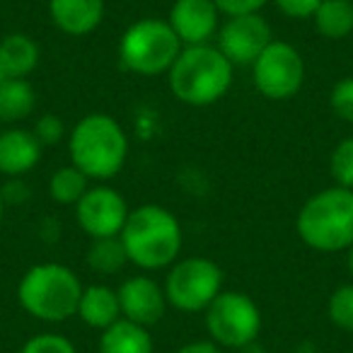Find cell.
I'll return each instance as SVG.
<instances>
[{"label":"cell","instance_id":"obj_3","mask_svg":"<svg viewBox=\"0 0 353 353\" xmlns=\"http://www.w3.org/2000/svg\"><path fill=\"white\" fill-rule=\"evenodd\" d=\"M232 70V63L218 51L216 44L184 46L167 70V85L182 104L211 107L228 94Z\"/></svg>","mask_w":353,"mask_h":353},{"label":"cell","instance_id":"obj_30","mask_svg":"<svg viewBox=\"0 0 353 353\" xmlns=\"http://www.w3.org/2000/svg\"><path fill=\"white\" fill-rule=\"evenodd\" d=\"M0 194H3V201L6 203H25L30 201L32 189L22 182V176H10V182L0 189Z\"/></svg>","mask_w":353,"mask_h":353},{"label":"cell","instance_id":"obj_21","mask_svg":"<svg viewBox=\"0 0 353 353\" xmlns=\"http://www.w3.org/2000/svg\"><path fill=\"white\" fill-rule=\"evenodd\" d=\"M128 264V254L123 250L121 237H99L92 240L88 250V266L94 274L102 276H114Z\"/></svg>","mask_w":353,"mask_h":353},{"label":"cell","instance_id":"obj_7","mask_svg":"<svg viewBox=\"0 0 353 353\" xmlns=\"http://www.w3.org/2000/svg\"><path fill=\"white\" fill-rule=\"evenodd\" d=\"M162 288L167 303L179 312H203L223 290V269L206 256L176 259Z\"/></svg>","mask_w":353,"mask_h":353},{"label":"cell","instance_id":"obj_1","mask_svg":"<svg viewBox=\"0 0 353 353\" xmlns=\"http://www.w3.org/2000/svg\"><path fill=\"white\" fill-rule=\"evenodd\" d=\"M119 237L128 254V264L143 271L170 269L179 259L184 242L176 216L157 203L133 208Z\"/></svg>","mask_w":353,"mask_h":353},{"label":"cell","instance_id":"obj_27","mask_svg":"<svg viewBox=\"0 0 353 353\" xmlns=\"http://www.w3.org/2000/svg\"><path fill=\"white\" fill-rule=\"evenodd\" d=\"M32 133H34L37 141L44 148L59 145L63 138H68L65 136V123L61 121V117H56V114H41L34 121V126H32Z\"/></svg>","mask_w":353,"mask_h":353},{"label":"cell","instance_id":"obj_15","mask_svg":"<svg viewBox=\"0 0 353 353\" xmlns=\"http://www.w3.org/2000/svg\"><path fill=\"white\" fill-rule=\"evenodd\" d=\"M51 22L70 37H85L104 20V0H49Z\"/></svg>","mask_w":353,"mask_h":353},{"label":"cell","instance_id":"obj_13","mask_svg":"<svg viewBox=\"0 0 353 353\" xmlns=\"http://www.w3.org/2000/svg\"><path fill=\"white\" fill-rule=\"evenodd\" d=\"M167 22L182 46L211 44L221 30V10L216 0H174Z\"/></svg>","mask_w":353,"mask_h":353},{"label":"cell","instance_id":"obj_31","mask_svg":"<svg viewBox=\"0 0 353 353\" xmlns=\"http://www.w3.org/2000/svg\"><path fill=\"white\" fill-rule=\"evenodd\" d=\"M176 353H221V346L211 339H199V341L184 343Z\"/></svg>","mask_w":353,"mask_h":353},{"label":"cell","instance_id":"obj_25","mask_svg":"<svg viewBox=\"0 0 353 353\" xmlns=\"http://www.w3.org/2000/svg\"><path fill=\"white\" fill-rule=\"evenodd\" d=\"M20 353H78L73 346V341L61 334L54 332H44L32 336L25 346L20 348Z\"/></svg>","mask_w":353,"mask_h":353},{"label":"cell","instance_id":"obj_26","mask_svg":"<svg viewBox=\"0 0 353 353\" xmlns=\"http://www.w3.org/2000/svg\"><path fill=\"white\" fill-rule=\"evenodd\" d=\"M329 107L341 121L353 123V75L336 80L329 94Z\"/></svg>","mask_w":353,"mask_h":353},{"label":"cell","instance_id":"obj_24","mask_svg":"<svg viewBox=\"0 0 353 353\" xmlns=\"http://www.w3.org/2000/svg\"><path fill=\"white\" fill-rule=\"evenodd\" d=\"M329 172L336 187L353 189V138H343L334 145L329 157Z\"/></svg>","mask_w":353,"mask_h":353},{"label":"cell","instance_id":"obj_9","mask_svg":"<svg viewBox=\"0 0 353 353\" xmlns=\"http://www.w3.org/2000/svg\"><path fill=\"white\" fill-rule=\"evenodd\" d=\"M254 85L266 99L283 102L300 92L305 83V61L295 46L271 41L264 54L252 63Z\"/></svg>","mask_w":353,"mask_h":353},{"label":"cell","instance_id":"obj_20","mask_svg":"<svg viewBox=\"0 0 353 353\" xmlns=\"http://www.w3.org/2000/svg\"><path fill=\"white\" fill-rule=\"evenodd\" d=\"M312 20L322 37L346 39L353 32V0H322Z\"/></svg>","mask_w":353,"mask_h":353},{"label":"cell","instance_id":"obj_2","mask_svg":"<svg viewBox=\"0 0 353 353\" xmlns=\"http://www.w3.org/2000/svg\"><path fill=\"white\" fill-rule=\"evenodd\" d=\"M68 155L88 179L107 182L126 165L128 136L109 114H88L68 133Z\"/></svg>","mask_w":353,"mask_h":353},{"label":"cell","instance_id":"obj_6","mask_svg":"<svg viewBox=\"0 0 353 353\" xmlns=\"http://www.w3.org/2000/svg\"><path fill=\"white\" fill-rule=\"evenodd\" d=\"M182 41L167 20L145 17L123 32L119 41V61L126 70L138 75H160L172 68L182 54Z\"/></svg>","mask_w":353,"mask_h":353},{"label":"cell","instance_id":"obj_18","mask_svg":"<svg viewBox=\"0 0 353 353\" xmlns=\"http://www.w3.org/2000/svg\"><path fill=\"white\" fill-rule=\"evenodd\" d=\"M99 353H155V346L148 327L121 317L99 334Z\"/></svg>","mask_w":353,"mask_h":353},{"label":"cell","instance_id":"obj_36","mask_svg":"<svg viewBox=\"0 0 353 353\" xmlns=\"http://www.w3.org/2000/svg\"><path fill=\"white\" fill-rule=\"evenodd\" d=\"M0 126H3V123H0Z\"/></svg>","mask_w":353,"mask_h":353},{"label":"cell","instance_id":"obj_28","mask_svg":"<svg viewBox=\"0 0 353 353\" xmlns=\"http://www.w3.org/2000/svg\"><path fill=\"white\" fill-rule=\"evenodd\" d=\"M276 8L283 12L285 17H295V20H310L317 12L322 0H274Z\"/></svg>","mask_w":353,"mask_h":353},{"label":"cell","instance_id":"obj_33","mask_svg":"<svg viewBox=\"0 0 353 353\" xmlns=\"http://www.w3.org/2000/svg\"><path fill=\"white\" fill-rule=\"evenodd\" d=\"M346 266H348V274H351V279H353V247L348 250V254H346Z\"/></svg>","mask_w":353,"mask_h":353},{"label":"cell","instance_id":"obj_32","mask_svg":"<svg viewBox=\"0 0 353 353\" xmlns=\"http://www.w3.org/2000/svg\"><path fill=\"white\" fill-rule=\"evenodd\" d=\"M240 351H242V353H266L264 348H261V346H259V343H256V341H252L250 346L240 348Z\"/></svg>","mask_w":353,"mask_h":353},{"label":"cell","instance_id":"obj_35","mask_svg":"<svg viewBox=\"0 0 353 353\" xmlns=\"http://www.w3.org/2000/svg\"><path fill=\"white\" fill-rule=\"evenodd\" d=\"M3 80H6V73H3V65H0V83H3Z\"/></svg>","mask_w":353,"mask_h":353},{"label":"cell","instance_id":"obj_12","mask_svg":"<svg viewBox=\"0 0 353 353\" xmlns=\"http://www.w3.org/2000/svg\"><path fill=\"white\" fill-rule=\"evenodd\" d=\"M117 295H119V307H121V317L131 319V322L148 329L160 322L165 317L167 307H170L165 288L145 274H136L131 279H126L117 288Z\"/></svg>","mask_w":353,"mask_h":353},{"label":"cell","instance_id":"obj_16","mask_svg":"<svg viewBox=\"0 0 353 353\" xmlns=\"http://www.w3.org/2000/svg\"><path fill=\"white\" fill-rule=\"evenodd\" d=\"M78 317L88 327L97 329V332H104L107 327H112L117 319H121L117 290L104 283H92L88 288H83L80 305H78Z\"/></svg>","mask_w":353,"mask_h":353},{"label":"cell","instance_id":"obj_23","mask_svg":"<svg viewBox=\"0 0 353 353\" xmlns=\"http://www.w3.org/2000/svg\"><path fill=\"white\" fill-rule=\"evenodd\" d=\"M327 314L334 327L353 332V281L339 285L327 303Z\"/></svg>","mask_w":353,"mask_h":353},{"label":"cell","instance_id":"obj_19","mask_svg":"<svg viewBox=\"0 0 353 353\" xmlns=\"http://www.w3.org/2000/svg\"><path fill=\"white\" fill-rule=\"evenodd\" d=\"M37 109V92L27 78H6L0 83V123H20Z\"/></svg>","mask_w":353,"mask_h":353},{"label":"cell","instance_id":"obj_4","mask_svg":"<svg viewBox=\"0 0 353 353\" xmlns=\"http://www.w3.org/2000/svg\"><path fill=\"white\" fill-rule=\"evenodd\" d=\"M83 283L73 269L56 261H44L27 269L17 285V300L30 317L59 324L78 314Z\"/></svg>","mask_w":353,"mask_h":353},{"label":"cell","instance_id":"obj_5","mask_svg":"<svg viewBox=\"0 0 353 353\" xmlns=\"http://www.w3.org/2000/svg\"><path fill=\"white\" fill-rule=\"evenodd\" d=\"M295 230L317 252H348L353 247V189L334 184L310 196L300 208Z\"/></svg>","mask_w":353,"mask_h":353},{"label":"cell","instance_id":"obj_22","mask_svg":"<svg viewBox=\"0 0 353 353\" xmlns=\"http://www.w3.org/2000/svg\"><path fill=\"white\" fill-rule=\"evenodd\" d=\"M88 189H90V179L75 165L61 167L49 179L51 199H54L56 203H61V206H75V203L85 196Z\"/></svg>","mask_w":353,"mask_h":353},{"label":"cell","instance_id":"obj_34","mask_svg":"<svg viewBox=\"0 0 353 353\" xmlns=\"http://www.w3.org/2000/svg\"><path fill=\"white\" fill-rule=\"evenodd\" d=\"M3 216H6V201H3V194H0V225H3Z\"/></svg>","mask_w":353,"mask_h":353},{"label":"cell","instance_id":"obj_29","mask_svg":"<svg viewBox=\"0 0 353 353\" xmlns=\"http://www.w3.org/2000/svg\"><path fill=\"white\" fill-rule=\"evenodd\" d=\"M269 0H216L218 10L228 17L237 15H252V12H261V8L266 6Z\"/></svg>","mask_w":353,"mask_h":353},{"label":"cell","instance_id":"obj_14","mask_svg":"<svg viewBox=\"0 0 353 353\" xmlns=\"http://www.w3.org/2000/svg\"><path fill=\"white\" fill-rule=\"evenodd\" d=\"M41 145L32 128L12 126L0 131V174L22 176L32 172L41 160Z\"/></svg>","mask_w":353,"mask_h":353},{"label":"cell","instance_id":"obj_17","mask_svg":"<svg viewBox=\"0 0 353 353\" xmlns=\"http://www.w3.org/2000/svg\"><path fill=\"white\" fill-rule=\"evenodd\" d=\"M39 44L30 34H8L0 39V65L6 78H27L39 65Z\"/></svg>","mask_w":353,"mask_h":353},{"label":"cell","instance_id":"obj_8","mask_svg":"<svg viewBox=\"0 0 353 353\" xmlns=\"http://www.w3.org/2000/svg\"><path fill=\"white\" fill-rule=\"evenodd\" d=\"M208 339L221 348H245L261 332L259 305L242 290H221L206 310Z\"/></svg>","mask_w":353,"mask_h":353},{"label":"cell","instance_id":"obj_11","mask_svg":"<svg viewBox=\"0 0 353 353\" xmlns=\"http://www.w3.org/2000/svg\"><path fill=\"white\" fill-rule=\"evenodd\" d=\"M128 213L131 208L126 199L107 184L90 187L85 196L75 203V221L90 240L121 235Z\"/></svg>","mask_w":353,"mask_h":353},{"label":"cell","instance_id":"obj_10","mask_svg":"<svg viewBox=\"0 0 353 353\" xmlns=\"http://www.w3.org/2000/svg\"><path fill=\"white\" fill-rule=\"evenodd\" d=\"M216 41L218 51L230 61L232 68H242V65L252 68V63L274 41V34L266 17H261V12H252V15L228 17L218 30Z\"/></svg>","mask_w":353,"mask_h":353}]
</instances>
